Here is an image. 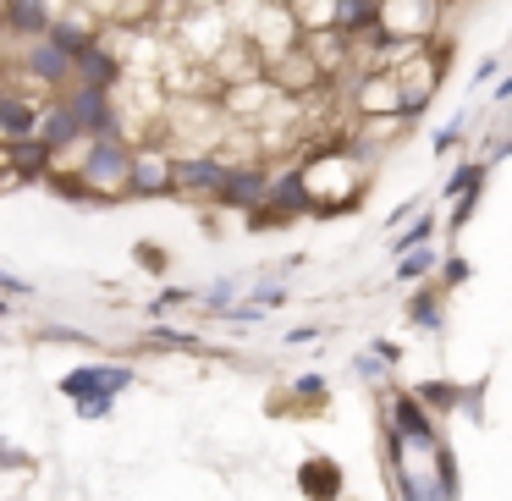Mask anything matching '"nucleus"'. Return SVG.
<instances>
[{"mask_svg": "<svg viewBox=\"0 0 512 501\" xmlns=\"http://www.w3.org/2000/svg\"><path fill=\"white\" fill-rule=\"evenodd\" d=\"M133 166H138V144L127 133H105V138H89L78 155V171L83 182L105 193V204H116L122 193H133Z\"/></svg>", "mask_w": 512, "mask_h": 501, "instance_id": "f257e3e1", "label": "nucleus"}, {"mask_svg": "<svg viewBox=\"0 0 512 501\" xmlns=\"http://www.w3.org/2000/svg\"><path fill=\"white\" fill-rule=\"evenodd\" d=\"M298 215H314V188H309V171L292 166V171H276L270 199L248 215V232H270V226H287Z\"/></svg>", "mask_w": 512, "mask_h": 501, "instance_id": "f03ea898", "label": "nucleus"}, {"mask_svg": "<svg viewBox=\"0 0 512 501\" xmlns=\"http://www.w3.org/2000/svg\"><path fill=\"white\" fill-rule=\"evenodd\" d=\"M17 78L39 94H67L78 83V61L56 45V39H34V45L17 50Z\"/></svg>", "mask_w": 512, "mask_h": 501, "instance_id": "7ed1b4c3", "label": "nucleus"}, {"mask_svg": "<svg viewBox=\"0 0 512 501\" xmlns=\"http://www.w3.org/2000/svg\"><path fill=\"white\" fill-rule=\"evenodd\" d=\"M61 100L78 111V122H83V133L89 138H105V133H127V122H122V100H116V89H105V83H72Z\"/></svg>", "mask_w": 512, "mask_h": 501, "instance_id": "20e7f679", "label": "nucleus"}, {"mask_svg": "<svg viewBox=\"0 0 512 501\" xmlns=\"http://www.w3.org/2000/svg\"><path fill=\"white\" fill-rule=\"evenodd\" d=\"M270 182H276V171H265L259 160H237V166L226 171V182H221V193H215V204H221V210L254 215L259 204L270 199Z\"/></svg>", "mask_w": 512, "mask_h": 501, "instance_id": "39448f33", "label": "nucleus"}, {"mask_svg": "<svg viewBox=\"0 0 512 501\" xmlns=\"http://www.w3.org/2000/svg\"><path fill=\"white\" fill-rule=\"evenodd\" d=\"M133 380L138 375L127 364H78V369L61 375V397H72V402H83V397H122Z\"/></svg>", "mask_w": 512, "mask_h": 501, "instance_id": "423d86ee", "label": "nucleus"}, {"mask_svg": "<svg viewBox=\"0 0 512 501\" xmlns=\"http://www.w3.org/2000/svg\"><path fill=\"white\" fill-rule=\"evenodd\" d=\"M386 419L397 424L402 441L419 446V452H435V446H441V430H435V419H430V408H424L419 391H391V397H386Z\"/></svg>", "mask_w": 512, "mask_h": 501, "instance_id": "0eeeda50", "label": "nucleus"}, {"mask_svg": "<svg viewBox=\"0 0 512 501\" xmlns=\"http://www.w3.org/2000/svg\"><path fill=\"white\" fill-rule=\"evenodd\" d=\"M0 28H6L17 45L50 39V28H56V6H50V0H0Z\"/></svg>", "mask_w": 512, "mask_h": 501, "instance_id": "6e6552de", "label": "nucleus"}, {"mask_svg": "<svg viewBox=\"0 0 512 501\" xmlns=\"http://www.w3.org/2000/svg\"><path fill=\"white\" fill-rule=\"evenodd\" d=\"M45 122V105L23 89H6L0 83V144H17V138H34Z\"/></svg>", "mask_w": 512, "mask_h": 501, "instance_id": "1a4fd4ad", "label": "nucleus"}, {"mask_svg": "<svg viewBox=\"0 0 512 501\" xmlns=\"http://www.w3.org/2000/svg\"><path fill=\"white\" fill-rule=\"evenodd\" d=\"M39 138H45L56 155H67V149H83L89 144V133H83V122H78V111H72L67 100H45V122H39Z\"/></svg>", "mask_w": 512, "mask_h": 501, "instance_id": "9d476101", "label": "nucleus"}, {"mask_svg": "<svg viewBox=\"0 0 512 501\" xmlns=\"http://www.w3.org/2000/svg\"><path fill=\"white\" fill-rule=\"evenodd\" d=\"M6 166L17 171V182H45L50 171L61 166V155L34 133V138H17V144H6Z\"/></svg>", "mask_w": 512, "mask_h": 501, "instance_id": "9b49d317", "label": "nucleus"}, {"mask_svg": "<svg viewBox=\"0 0 512 501\" xmlns=\"http://www.w3.org/2000/svg\"><path fill=\"white\" fill-rule=\"evenodd\" d=\"M226 171H232V160H221V155H188V160H177V193H210L215 199Z\"/></svg>", "mask_w": 512, "mask_h": 501, "instance_id": "f8f14e48", "label": "nucleus"}, {"mask_svg": "<svg viewBox=\"0 0 512 501\" xmlns=\"http://www.w3.org/2000/svg\"><path fill=\"white\" fill-rule=\"evenodd\" d=\"M133 193L138 199H149V193H177V160H171L166 149H138Z\"/></svg>", "mask_w": 512, "mask_h": 501, "instance_id": "ddd939ff", "label": "nucleus"}, {"mask_svg": "<svg viewBox=\"0 0 512 501\" xmlns=\"http://www.w3.org/2000/svg\"><path fill=\"white\" fill-rule=\"evenodd\" d=\"M122 72H127L122 50L105 45V39H94V45L78 56V83H105V89H122Z\"/></svg>", "mask_w": 512, "mask_h": 501, "instance_id": "4468645a", "label": "nucleus"}, {"mask_svg": "<svg viewBox=\"0 0 512 501\" xmlns=\"http://www.w3.org/2000/svg\"><path fill=\"white\" fill-rule=\"evenodd\" d=\"M298 490L309 501H342V463H331V457H309V463L298 468Z\"/></svg>", "mask_w": 512, "mask_h": 501, "instance_id": "2eb2a0df", "label": "nucleus"}, {"mask_svg": "<svg viewBox=\"0 0 512 501\" xmlns=\"http://www.w3.org/2000/svg\"><path fill=\"white\" fill-rule=\"evenodd\" d=\"M402 320L419 325V331H441L446 314H441V287H430V281H419V292L408 298V309H402Z\"/></svg>", "mask_w": 512, "mask_h": 501, "instance_id": "dca6fc26", "label": "nucleus"}, {"mask_svg": "<svg viewBox=\"0 0 512 501\" xmlns=\"http://www.w3.org/2000/svg\"><path fill=\"white\" fill-rule=\"evenodd\" d=\"M430 468H435V501H457L463 496V474H457V457H452V446H435L430 452Z\"/></svg>", "mask_w": 512, "mask_h": 501, "instance_id": "f3484780", "label": "nucleus"}, {"mask_svg": "<svg viewBox=\"0 0 512 501\" xmlns=\"http://www.w3.org/2000/svg\"><path fill=\"white\" fill-rule=\"evenodd\" d=\"M485 171H490L485 160H463V166H457L452 177H446V188H441V193H446V199L457 204V199H463V193H479V188H485Z\"/></svg>", "mask_w": 512, "mask_h": 501, "instance_id": "a211bd4d", "label": "nucleus"}, {"mask_svg": "<svg viewBox=\"0 0 512 501\" xmlns=\"http://www.w3.org/2000/svg\"><path fill=\"white\" fill-rule=\"evenodd\" d=\"M430 270H441V259H435V248H413V254L397 259V281H430Z\"/></svg>", "mask_w": 512, "mask_h": 501, "instance_id": "6ab92c4d", "label": "nucleus"}, {"mask_svg": "<svg viewBox=\"0 0 512 501\" xmlns=\"http://www.w3.org/2000/svg\"><path fill=\"white\" fill-rule=\"evenodd\" d=\"M435 232H446V221H435V215H419V221H413V232H402L397 243H391V254H413V248H430V237Z\"/></svg>", "mask_w": 512, "mask_h": 501, "instance_id": "aec40b11", "label": "nucleus"}, {"mask_svg": "<svg viewBox=\"0 0 512 501\" xmlns=\"http://www.w3.org/2000/svg\"><path fill=\"white\" fill-rule=\"evenodd\" d=\"M413 391H419V397H424V408H457V397H463V391H457L452 386V380H424V386H413Z\"/></svg>", "mask_w": 512, "mask_h": 501, "instance_id": "412c9836", "label": "nucleus"}, {"mask_svg": "<svg viewBox=\"0 0 512 501\" xmlns=\"http://www.w3.org/2000/svg\"><path fill=\"white\" fill-rule=\"evenodd\" d=\"M149 342L171 347V353H199V336L193 331H166V325H149Z\"/></svg>", "mask_w": 512, "mask_h": 501, "instance_id": "4be33fe9", "label": "nucleus"}, {"mask_svg": "<svg viewBox=\"0 0 512 501\" xmlns=\"http://www.w3.org/2000/svg\"><path fill=\"white\" fill-rule=\"evenodd\" d=\"M463 133H468V116L457 111L452 122H441V127H435V138H430V144H435V155H452V144H463Z\"/></svg>", "mask_w": 512, "mask_h": 501, "instance_id": "5701e85b", "label": "nucleus"}, {"mask_svg": "<svg viewBox=\"0 0 512 501\" xmlns=\"http://www.w3.org/2000/svg\"><path fill=\"white\" fill-rule=\"evenodd\" d=\"M199 298L210 303L215 314H226V309H232V303H237V281H210V287H204Z\"/></svg>", "mask_w": 512, "mask_h": 501, "instance_id": "b1692460", "label": "nucleus"}, {"mask_svg": "<svg viewBox=\"0 0 512 501\" xmlns=\"http://www.w3.org/2000/svg\"><path fill=\"white\" fill-rule=\"evenodd\" d=\"M468 276H474V265H468L463 254H446L441 259V287H463Z\"/></svg>", "mask_w": 512, "mask_h": 501, "instance_id": "393cba45", "label": "nucleus"}, {"mask_svg": "<svg viewBox=\"0 0 512 501\" xmlns=\"http://www.w3.org/2000/svg\"><path fill=\"white\" fill-rule=\"evenodd\" d=\"M221 320H232V325H259V320H265V303H254V298H248V303H232Z\"/></svg>", "mask_w": 512, "mask_h": 501, "instance_id": "a878e982", "label": "nucleus"}, {"mask_svg": "<svg viewBox=\"0 0 512 501\" xmlns=\"http://www.w3.org/2000/svg\"><path fill=\"white\" fill-rule=\"evenodd\" d=\"M353 369H358V380H380V375H386V358H380L375 347H369V353H358V358H353Z\"/></svg>", "mask_w": 512, "mask_h": 501, "instance_id": "bb28decb", "label": "nucleus"}, {"mask_svg": "<svg viewBox=\"0 0 512 501\" xmlns=\"http://www.w3.org/2000/svg\"><path fill=\"white\" fill-rule=\"evenodd\" d=\"M111 402L116 397H83L78 402V419H111Z\"/></svg>", "mask_w": 512, "mask_h": 501, "instance_id": "cd10ccee", "label": "nucleus"}, {"mask_svg": "<svg viewBox=\"0 0 512 501\" xmlns=\"http://www.w3.org/2000/svg\"><path fill=\"white\" fill-rule=\"evenodd\" d=\"M28 292H34V287H28L23 276H12V270H0V298H28Z\"/></svg>", "mask_w": 512, "mask_h": 501, "instance_id": "c85d7f7f", "label": "nucleus"}, {"mask_svg": "<svg viewBox=\"0 0 512 501\" xmlns=\"http://www.w3.org/2000/svg\"><path fill=\"white\" fill-rule=\"evenodd\" d=\"M292 391H298V397H325V375H298Z\"/></svg>", "mask_w": 512, "mask_h": 501, "instance_id": "c756f323", "label": "nucleus"}, {"mask_svg": "<svg viewBox=\"0 0 512 501\" xmlns=\"http://www.w3.org/2000/svg\"><path fill=\"white\" fill-rule=\"evenodd\" d=\"M281 298H287V292H281V281H265V287L254 292V303H265V309H276Z\"/></svg>", "mask_w": 512, "mask_h": 501, "instance_id": "7c9ffc66", "label": "nucleus"}, {"mask_svg": "<svg viewBox=\"0 0 512 501\" xmlns=\"http://www.w3.org/2000/svg\"><path fill=\"white\" fill-rule=\"evenodd\" d=\"M0 468H28V457H23V452H17V446H12V441H0Z\"/></svg>", "mask_w": 512, "mask_h": 501, "instance_id": "2f4dec72", "label": "nucleus"}, {"mask_svg": "<svg viewBox=\"0 0 512 501\" xmlns=\"http://www.w3.org/2000/svg\"><path fill=\"white\" fill-rule=\"evenodd\" d=\"M133 254H138V265H155V276H160V265H166V254H160V248H149V243H138V248H133Z\"/></svg>", "mask_w": 512, "mask_h": 501, "instance_id": "473e14b6", "label": "nucleus"}, {"mask_svg": "<svg viewBox=\"0 0 512 501\" xmlns=\"http://www.w3.org/2000/svg\"><path fill=\"white\" fill-rule=\"evenodd\" d=\"M496 67H501L496 56H485V61H479V67H474V89H485V83L496 78Z\"/></svg>", "mask_w": 512, "mask_h": 501, "instance_id": "72a5a7b5", "label": "nucleus"}, {"mask_svg": "<svg viewBox=\"0 0 512 501\" xmlns=\"http://www.w3.org/2000/svg\"><path fill=\"white\" fill-rule=\"evenodd\" d=\"M490 100H496V105H507V100H512V72H507V78H501V89L490 94Z\"/></svg>", "mask_w": 512, "mask_h": 501, "instance_id": "f704fd0d", "label": "nucleus"}, {"mask_svg": "<svg viewBox=\"0 0 512 501\" xmlns=\"http://www.w3.org/2000/svg\"><path fill=\"white\" fill-rule=\"evenodd\" d=\"M0 320H6V298H0Z\"/></svg>", "mask_w": 512, "mask_h": 501, "instance_id": "c9c22d12", "label": "nucleus"}]
</instances>
